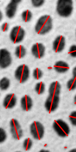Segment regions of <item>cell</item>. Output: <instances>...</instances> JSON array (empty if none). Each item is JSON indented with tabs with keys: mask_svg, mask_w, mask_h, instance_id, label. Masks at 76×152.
I'll use <instances>...</instances> for the list:
<instances>
[{
	"mask_svg": "<svg viewBox=\"0 0 76 152\" xmlns=\"http://www.w3.org/2000/svg\"><path fill=\"white\" fill-rule=\"evenodd\" d=\"M72 75L73 77L76 79V66H75L72 69Z\"/></svg>",
	"mask_w": 76,
	"mask_h": 152,
	"instance_id": "obj_29",
	"label": "cell"
},
{
	"mask_svg": "<svg viewBox=\"0 0 76 152\" xmlns=\"http://www.w3.org/2000/svg\"><path fill=\"white\" fill-rule=\"evenodd\" d=\"M24 35V29L20 26H16L11 29L10 34V39L13 43H19L23 40Z\"/></svg>",
	"mask_w": 76,
	"mask_h": 152,
	"instance_id": "obj_5",
	"label": "cell"
},
{
	"mask_svg": "<svg viewBox=\"0 0 76 152\" xmlns=\"http://www.w3.org/2000/svg\"><path fill=\"white\" fill-rule=\"evenodd\" d=\"M74 103H75V104H76V95L74 96Z\"/></svg>",
	"mask_w": 76,
	"mask_h": 152,
	"instance_id": "obj_30",
	"label": "cell"
},
{
	"mask_svg": "<svg viewBox=\"0 0 76 152\" xmlns=\"http://www.w3.org/2000/svg\"><path fill=\"white\" fill-rule=\"evenodd\" d=\"M30 133L32 137L37 140L42 139L44 135V127L39 122H34L30 126Z\"/></svg>",
	"mask_w": 76,
	"mask_h": 152,
	"instance_id": "obj_6",
	"label": "cell"
},
{
	"mask_svg": "<svg viewBox=\"0 0 76 152\" xmlns=\"http://www.w3.org/2000/svg\"><path fill=\"white\" fill-rule=\"evenodd\" d=\"M67 86L70 91H72L76 89V79L74 77L70 79L67 83Z\"/></svg>",
	"mask_w": 76,
	"mask_h": 152,
	"instance_id": "obj_22",
	"label": "cell"
},
{
	"mask_svg": "<svg viewBox=\"0 0 76 152\" xmlns=\"http://www.w3.org/2000/svg\"><path fill=\"white\" fill-rule=\"evenodd\" d=\"M30 75V70L27 65L23 64L17 67L15 71L14 75L16 79L21 83L26 82Z\"/></svg>",
	"mask_w": 76,
	"mask_h": 152,
	"instance_id": "obj_4",
	"label": "cell"
},
{
	"mask_svg": "<svg viewBox=\"0 0 76 152\" xmlns=\"http://www.w3.org/2000/svg\"><path fill=\"white\" fill-rule=\"evenodd\" d=\"M61 86L59 82H52L49 86V93L50 95H54V96H59L61 92Z\"/></svg>",
	"mask_w": 76,
	"mask_h": 152,
	"instance_id": "obj_16",
	"label": "cell"
},
{
	"mask_svg": "<svg viewBox=\"0 0 76 152\" xmlns=\"http://www.w3.org/2000/svg\"><path fill=\"white\" fill-rule=\"evenodd\" d=\"M44 0H32V5L35 7H39L42 6L44 3Z\"/></svg>",
	"mask_w": 76,
	"mask_h": 152,
	"instance_id": "obj_26",
	"label": "cell"
},
{
	"mask_svg": "<svg viewBox=\"0 0 76 152\" xmlns=\"http://www.w3.org/2000/svg\"><path fill=\"white\" fill-rule=\"evenodd\" d=\"M70 151H76V149H72V150H71Z\"/></svg>",
	"mask_w": 76,
	"mask_h": 152,
	"instance_id": "obj_31",
	"label": "cell"
},
{
	"mask_svg": "<svg viewBox=\"0 0 76 152\" xmlns=\"http://www.w3.org/2000/svg\"><path fill=\"white\" fill-rule=\"evenodd\" d=\"M45 89V84L43 82H39L35 86V91L38 94H42Z\"/></svg>",
	"mask_w": 76,
	"mask_h": 152,
	"instance_id": "obj_19",
	"label": "cell"
},
{
	"mask_svg": "<svg viewBox=\"0 0 76 152\" xmlns=\"http://www.w3.org/2000/svg\"><path fill=\"white\" fill-rule=\"evenodd\" d=\"M73 10L72 1L71 0H59L57 2V11L60 16L67 18L70 16Z\"/></svg>",
	"mask_w": 76,
	"mask_h": 152,
	"instance_id": "obj_2",
	"label": "cell"
},
{
	"mask_svg": "<svg viewBox=\"0 0 76 152\" xmlns=\"http://www.w3.org/2000/svg\"><path fill=\"white\" fill-rule=\"evenodd\" d=\"M10 131L15 140H20L23 136V131L17 120L13 119L10 122Z\"/></svg>",
	"mask_w": 76,
	"mask_h": 152,
	"instance_id": "obj_7",
	"label": "cell"
},
{
	"mask_svg": "<svg viewBox=\"0 0 76 152\" xmlns=\"http://www.w3.org/2000/svg\"><path fill=\"white\" fill-rule=\"evenodd\" d=\"M40 151H48V150H41Z\"/></svg>",
	"mask_w": 76,
	"mask_h": 152,
	"instance_id": "obj_33",
	"label": "cell"
},
{
	"mask_svg": "<svg viewBox=\"0 0 76 152\" xmlns=\"http://www.w3.org/2000/svg\"><path fill=\"white\" fill-rule=\"evenodd\" d=\"M20 1H16V0H13V1H10L8 4L6 9V14L9 18L11 19L14 17L17 9L18 4Z\"/></svg>",
	"mask_w": 76,
	"mask_h": 152,
	"instance_id": "obj_11",
	"label": "cell"
},
{
	"mask_svg": "<svg viewBox=\"0 0 76 152\" xmlns=\"http://www.w3.org/2000/svg\"><path fill=\"white\" fill-rule=\"evenodd\" d=\"M0 58H1L0 66L2 68H6L9 67L12 62L11 53L6 49H2L0 50Z\"/></svg>",
	"mask_w": 76,
	"mask_h": 152,
	"instance_id": "obj_9",
	"label": "cell"
},
{
	"mask_svg": "<svg viewBox=\"0 0 76 152\" xmlns=\"http://www.w3.org/2000/svg\"><path fill=\"white\" fill-rule=\"evenodd\" d=\"M10 85V81L7 77H3L0 82V88L2 91H6L9 89Z\"/></svg>",
	"mask_w": 76,
	"mask_h": 152,
	"instance_id": "obj_18",
	"label": "cell"
},
{
	"mask_svg": "<svg viewBox=\"0 0 76 152\" xmlns=\"http://www.w3.org/2000/svg\"><path fill=\"white\" fill-rule=\"evenodd\" d=\"M69 120L72 125L76 126V111H74L70 114Z\"/></svg>",
	"mask_w": 76,
	"mask_h": 152,
	"instance_id": "obj_24",
	"label": "cell"
},
{
	"mask_svg": "<svg viewBox=\"0 0 76 152\" xmlns=\"http://www.w3.org/2000/svg\"><path fill=\"white\" fill-rule=\"evenodd\" d=\"M26 50L24 46L20 45L16 48L15 55L17 58H22L26 55Z\"/></svg>",
	"mask_w": 76,
	"mask_h": 152,
	"instance_id": "obj_17",
	"label": "cell"
},
{
	"mask_svg": "<svg viewBox=\"0 0 76 152\" xmlns=\"http://www.w3.org/2000/svg\"><path fill=\"white\" fill-rule=\"evenodd\" d=\"M7 138V134L3 128L0 129V142H3Z\"/></svg>",
	"mask_w": 76,
	"mask_h": 152,
	"instance_id": "obj_25",
	"label": "cell"
},
{
	"mask_svg": "<svg viewBox=\"0 0 76 152\" xmlns=\"http://www.w3.org/2000/svg\"><path fill=\"white\" fill-rule=\"evenodd\" d=\"M3 19V13L1 12V20Z\"/></svg>",
	"mask_w": 76,
	"mask_h": 152,
	"instance_id": "obj_32",
	"label": "cell"
},
{
	"mask_svg": "<svg viewBox=\"0 0 76 152\" xmlns=\"http://www.w3.org/2000/svg\"><path fill=\"white\" fill-rule=\"evenodd\" d=\"M52 28V19L49 15H44L38 19L36 26V32L40 35L49 32Z\"/></svg>",
	"mask_w": 76,
	"mask_h": 152,
	"instance_id": "obj_1",
	"label": "cell"
},
{
	"mask_svg": "<svg viewBox=\"0 0 76 152\" xmlns=\"http://www.w3.org/2000/svg\"><path fill=\"white\" fill-rule=\"evenodd\" d=\"M33 105L32 99L29 95H24L21 99V106L23 110H30Z\"/></svg>",
	"mask_w": 76,
	"mask_h": 152,
	"instance_id": "obj_14",
	"label": "cell"
},
{
	"mask_svg": "<svg viewBox=\"0 0 76 152\" xmlns=\"http://www.w3.org/2000/svg\"><path fill=\"white\" fill-rule=\"evenodd\" d=\"M22 19L24 22H28L30 21V20L32 18V12L30 10H27L24 11L22 13Z\"/></svg>",
	"mask_w": 76,
	"mask_h": 152,
	"instance_id": "obj_20",
	"label": "cell"
},
{
	"mask_svg": "<svg viewBox=\"0 0 76 152\" xmlns=\"http://www.w3.org/2000/svg\"><path fill=\"white\" fill-rule=\"evenodd\" d=\"M69 54L73 58L76 57V45H72L69 49Z\"/></svg>",
	"mask_w": 76,
	"mask_h": 152,
	"instance_id": "obj_27",
	"label": "cell"
},
{
	"mask_svg": "<svg viewBox=\"0 0 76 152\" xmlns=\"http://www.w3.org/2000/svg\"><path fill=\"white\" fill-rule=\"evenodd\" d=\"M33 77L36 80H39L42 77L43 72H42V70L40 69L39 68H35L33 70Z\"/></svg>",
	"mask_w": 76,
	"mask_h": 152,
	"instance_id": "obj_21",
	"label": "cell"
},
{
	"mask_svg": "<svg viewBox=\"0 0 76 152\" xmlns=\"http://www.w3.org/2000/svg\"><path fill=\"white\" fill-rule=\"evenodd\" d=\"M70 67L68 64L62 61H60L57 62L54 65L55 70L59 73H64L67 72L69 69Z\"/></svg>",
	"mask_w": 76,
	"mask_h": 152,
	"instance_id": "obj_15",
	"label": "cell"
},
{
	"mask_svg": "<svg viewBox=\"0 0 76 152\" xmlns=\"http://www.w3.org/2000/svg\"><path fill=\"white\" fill-rule=\"evenodd\" d=\"M33 145V142H32V140L30 138H26L24 140V142H23V148L25 150H29L31 147H32Z\"/></svg>",
	"mask_w": 76,
	"mask_h": 152,
	"instance_id": "obj_23",
	"label": "cell"
},
{
	"mask_svg": "<svg viewBox=\"0 0 76 152\" xmlns=\"http://www.w3.org/2000/svg\"><path fill=\"white\" fill-rule=\"evenodd\" d=\"M60 102V98L58 96H54V95H50L47 98L45 103V107L48 111L49 113L53 112L55 111L59 104Z\"/></svg>",
	"mask_w": 76,
	"mask_h": 152,
	"instance_id": "obj_8",
	"label": "cell"
},
{
	"mask_svg": "<svg viewBox=\"0 0 76 152\" xmlns=\"http://www.w3.org/2000/svg\"><path fill=\"white\" fill-rule=\"evenodd\" d=\"M45 52V48L42 43H37L33 45L32 48V53L33 55L38 59L42 58Z\"/></svg>",
	"mask_w": 76,
	"mask_h": 152,
	"instance_id": "obj_10",
	"label": "cell"
},
{
	"mask_svg": "<svg viewBox=\"0 0 76 152\" xmlns=\"http://www.w3.org/2000/svg\"><path fill=\"white\" fill-rule=\"evenodd\" d=\"M65 46V39L64 36L59 35L53 42V50L59 53L62 52Z\"/></svg>",
	"mask_w": 76,
	"mask_h": 152,
	"instance_id": "obj_12",
	"label": "cell"
},
{
	"mask_svg": "<svg viewBox=\"0 0 76 152\" xmlns=\"http://www.w3.org/2000/svg\"><path fill=\"white\" fill-rule=\"evenodd\" d=\"M9 25L8 23H4L3 25H2V26H1V29L3 30V31L4 32H6V31H7L9 30Z\"/></svg>",
	"mask_w": 76,
	"mask_h": 152,
	"instance_id": "obj_28",
	"label": "cell"
},
{
	"mask_svg": "<svg viewBox=\"0 0 76 152\" xmlns=\"http://www.w3.org/2000/svg\"><path fill=\"white\" fill-rule=\"evenodd\" d=\"M52 126L56 133L61 137H66L70 132V129L68 125L61 119L55 121Z\"/></svg>",
	"mask_w": 76,
	"mask_h": 152,
	"instance_id": "obj_3",
	"label": "cell"
},
{
	"mask_svg": "<svg viewBox=\"0 0 76 152\" xmlns=\"http://www.w3.org/2000/svg\"><path fill=\"white\" fill-rule=\"evenodd\" d=\"M17 102V98L13 94H10L6 96L3 101V105L6 108L11 109L14 107Z\"/></svg>",
	"mask_w": 76,
	"mask_h": 152,
	"instance_id": "obj_13",
	"label": "cell"
}]
</instances>
